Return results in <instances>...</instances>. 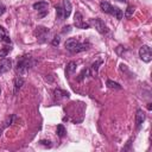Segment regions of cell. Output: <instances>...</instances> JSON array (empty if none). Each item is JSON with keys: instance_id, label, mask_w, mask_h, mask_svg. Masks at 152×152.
I'll list each match as a JSON object with an SVG mask.
<instances>
[{"instance_id": "cell-1", "label": "cell", "mask_w": 152, "mask_h": 152, "mask_svg": "<svg viewBox=\"0 0 152 152\" xmlns=\"http://www.w3.org/2000/svg\"><path fill=\"white\" fill-rule=\"evenodd\" d=\"M36 64V61L32 58L31 55H24L21 57L18 58V62H17V72L20 75V76H25L28 70Z\"/></svg>"}, {"instance_id": "cell-2", "label": "cell", "mask_w": 152, "mask_h": 152, "mask_svg": "<svg viewBox=\"0 0 152 152\" xmlns=\"http://www.w3.org/2000/svg\"><path fill=\"white\" fill-rule=\"evenodd\" d=\"M100 8L102 10V12L115 17L118 20H121L122 19V15H124L122 11L119 7H116V6H112L108 1H101L100 2Z\"/></svg>"}, {"instance_id": "cell-3", "label": "cell", "mask_w": 152, "mask_h": 152, "mask_svg": "<svg viewBox=\"0 0 152 152\" xmlns=\"http://www.w3.org/2000/svg\"><path fill=\"white\" fill-rule=\"evenodd\" d=\"M89 25H93V26L96 28V31H97L99 33H101V34H107V33L109 32L107 25H106L104 21L101 20L100 18H93V19H90V20H89Z\"/></svg>"}, {"instance_id": "cell-4", "label": "cell", "mask_w": 152, "mask_h": 152, "mask_svg": "<svg viewBox=\"0 0 152 152\" xmlns=\"http://www.w3.org/2000/svg\"><path fill=\"white\" fill-rule=\"evenodd\" d=\"M139 57L142 62L145 63H150L151 59H152V51H151V48L148 45H142L140 49H139Z\"/></svg>"}, {"instance_id": "cell-5", "label": "cell", "mask_w": 152, "mask_h": 152, "mask_svg": "<svg viewBox=\"0 0 152 152\" xmlns=\"http://www.w3.org/2000/svg\"><path fill=\"white\" fill-rule=\"evenodd\" d=\"M48 7H49V4L46 1H38L33 4V8L39 12V18H43L48 14Z\"/></svg>"}, {"instance_id": "cell-6", "label": "cell", "mask_w": 152, "mask_h": 152, "mask_svg": "<svg viewBox=\"0 0 152 152\" xmlns=\"http://www.w3.org/2000/svg\"><path fill=\"white\" fill-rule=\"evenodd\" d=\"M74 25L77 27V28H89L90 27V25H89V23H84L83 21V17H82V14L77 11L76 13H75V15H74Z\"/></svg>"}, {"instance_id": "cell-7", "label": "cell", "mask_w": 152, "mask_h": 152, "mask_svg": "<svg viewBox=\"0 0 152 152\" xmlns=\"http://www.w3.org/2000/svg\"><path fill=\"white\" fill-rule=\"evenodd\" d=\"M145 119H146L145 112L142 109H138L137 113H135V127H137V129H140L141 128Z\"/></svg>"}, {"instance_id": "cell-8", "label": "cell", "mask_w": 152, "mask_h": 152, "mask_svg": "<svg viewBox=\"0 0 152 152\" xmlns=\"http://www.w3.org/2000/svg\"><path fill=\"white\" fill-rule=\"evenodd\" d=\"M11 69H12V61L10 58L4 57L2 59H0V75L10 71Z\"/></svg>"}, {"instance_id": "cell-9", "label": "cell", "mask_w": 152, "mask_h": 152, "mask_svg": "<svg viewBox=\"0 0 152 152\" xmlns=\"http://www.w3.org/2000/svg\"><path fill=\"white\" fill-rule=\"evenodd\" d=\"M24 82H25V81H24V77H23V76L18 75V76L14 77V81H13V94H14V95L20 90V88L23 87Z\"/></svg>"}, {"instance_id": "cell-10", "label": "cell", "mask_w": 152, "mask_h": 152, "mask_svg": "<svg viewBox=\"0 0 152 152\" xmlns=\"http://www.w3.org/2000/svg\"><path fill=\"white\" fill-rule=\"evenodd\" d=\"M90 48V44L89 43H77L76 44V46L70 51L71 53H78V52H82V51H86V50H88Z\"/></svg>"}, {"instance_id": "cell-11", "label": "cell", "mask_w": 152, "mask_h": 152, "mask_svg": "<svg viewBox=\"0 0 152 152\" xmlns=\"http://www.w3.org/2000/svg\"><path fill=\"white\" fill-rule=\"evenodd\" d=\"M62 7H63V11H64V19H65V18H68L70 15L71 10H72V5H71L70 0H63Z\"/></svg>"}, {"instance_id": "cell-12", "label": "cell", "mask_w": 152, "mask_h": 152, "mask_svg": "<svg viewBox=\"0 0 152 152\" xmlns=\"http://www.w3.org/2000/svg\"><path fill=\"white\" fill-rule=\"evenodd\" d=\"M76 68H77V64L76 62H69L66 64V68H65V76L66 77H70V75H72L75 71H76Z\"/></svg>"}, {"instance_id": "cell-13", "label": "cell", "mask_w": 152, "mask_h": 152, "mask_svg": "<svg viewBox=\"0 0 152 152\" xmlns=\"http://www.w3.org/2000/svg\"><path fill=\"white\" fill-rule=\"evenodd\" d=\"M53 94H55V97H56L57 101L61 100V99H69V96H70V94H69L68 91L62 90V89H59V88H57V89L53 91Z\"/></svg>"}, {"instance_id": "cell-14", "label": "cell", "mask_w": 152, "mask_h": 152, "mask_svg": "<svg viewBox=\"0 0 152 152\" xmlns=\"http://www.w3.org/2000/svg\"><path fill=\"white\" fill-rule=\"evenodd\" d=\"M0 42L11 44V38L7 34V31H6V28L4 26H0Z\"/></svg>"}, {"instance_id": "cell-15", "label": "cell", "mask_w": 152, "mask_h": 152, "mask_svg": "<svg viewBox=\"0 0 152 152\" xmlns=\"http://www.w3.org/2000/svg\"><path fill=\"white\" fill-rule=\"evenodd\" d=\"M77 43H78V39H77V38H68V39L65 40V43H64V46H65V49H66L68 51H71V50L76 46Z\"/></svg>"}, {"instance_id": "cell-16", "label": "cell", "mask_w": 152, "mask_h": 152, "mask_svg": "<svg viewBox=\"0 0 152 152\" xmlns=\"http://www.w3.org/2000/svg\"><path fill=\"white\" fill-rule=\"evenodd\" d=\"M48 33H49V28L43 27V26H38L37 30L34 31V34H36L38 38H45Z\"/></svg>"}, {"instance_id": "cell-17", "label": "cell", "mask_w": 152, "mask_h": 152, "mask_svg": "<svg viewBox=\"0 0 152 152\" xmlns=\"http://www.w3.org/2000/svg\"><path fill=\"white\" fill-rule=\"evenodd\" d=\"M106 84H107V87H108L109 89H114V90H120V89L122 88L118 82H114V81H112V80H107Z\"/></svg>"}, {"instance_id": "cell-18", "label": "cell", "mask_w": 152, "mask_h": 152, "mask_svg": "<svg viewBox=\"0 0 152 152\" xmlns=\"http://www.w3.org/2000/svg\"><path fill=\"white\" fill-rule=\"evenodd\" d=\"M101 64H102V61H96L95 63H93L91 66H90V69H89L90 75H95L97 72V70H99V65H101Z\"/></svg>"}, {"instance_id": "cell-19", "label": "cell", "mask_w": 152, "mask_h": 152, "mask_svg": "<svg viewBox=\"0 0 152 152\" xmlns=\"http://www.w3.org/2000/svg\"><path fill=\"white\" fill-rule=\"evenodd\" d=\"M11 51H12V46H11V45H7V46L1 48V49H0V57H1V58L6 57Z\"/></svg>"}, {"instance_id": "cell-20", "label": "cell", "mask_w": 152, "mask_h": 152, "mask_svg": "<svg viewBox=\"0 0 152 152\" xmlns=\"http://www.w3.org/2000/svg\"><path fill=\"white\" fill-rule=\"evenodd\" d=\"M56 17L58 20H63L64 19V11L62 6H56Z\"/></svg>"}, {"instance_id": "cell-21", "label": "cell", "mask_w": 152, "mask_h": 152, "mask_svg": "<svg viewBox=\"0 0 152 152\" xmlns=\"http://www.w3.org/2000/svg\"><path fill=\"white\" fill-rule=\"evenodd\" d=\"M56 132H57V135H58L59 138H63V137L66 134V129L64 128V126H63L62 124H59V125L57 126V131H56Z\"/></svg>"}, {"instance_id": "cell-22", "label": "cell", "mask_w": 152, "mask_h": 152, "mask_svg": "<svg viewBox=\"0 0 152 152\" xmlns=\"http://www.w3.org/2000/svg\"><path fill=\"white\" fill-rule=\"evenodd\" d=\"M134 10H135V7H134V6H127V8H126V12H125V17H126L127 19H129V18L133 15V13H134Z\"/></svg>"}, {"instance_id": "cell-23", "label": "cell", "mask_w": 152, "mask_h": 152, "mask_svg": "<svg viewBox=\"0 0 152 152\" xmlns=\"http://www.w3.org/2000/svg\"><path fill=\"white\" fill-rule=\"evenodd\" d=\"M90 75V71H89V69H83L82 71H81V74L78 75V77H77V81H82L84 77H87V76H89Z\"/></svg>"}, {"instance_id": "cell-24", "label": "cell", "mask_w": 152, "mask_h": 152, "mask_svg": "<svg viewBox=\"0 0 152 152\" xmlns=\"http://www.w3.org/2000/svg\"><path fill=\"white\" fill-rule=\"evenodd\" d=\"M39 145L40 146H44V147H49V148L52 146L51 141H49V140H39Z\"/></svg>"}, {"instance_id": "cell-25", "label": "cell", "mask_w": 152, "mask_h": 152, "mask_svg": "<svg viewBox=\"0 0 152 152\" xmlns=\"http://www.w3.org/2000/svg\"><path fill=\"white\" fill-rule=\"evenodd\" d=\"M59 42H61L59 36H55V37H53V39H52V42H51V44H52L53 46H56V45H58V44H59Z\"/></svg>"}, {"instance_id": "cell-26", "label": "cell", "mask_w": 152, "mask_h": 152, "mask_svg": "<svg viewBox=\"0 0 152 152\" xmlns=\"http://www.w3.org/2000/svg\"><path fill=\"white\" fill-rule=\"evenodd\" d=\"M70 31H71V26L68 25V26H64V27H63V31H62V32H63V33H68V32H70Z\"/></svg>"}, {"instance_id": "cell-27", "label": "cell", "mask_w": 152, "mask_h": 152, "mask_svg": "<svg viewBox=\"0 0 152 152\" xmlns=\"http://www.w3.org/2000/svg\"><path fill=\"white\" fill-rule=\"evenodd\" d=\"M6 12V7L4 5H0V15H2Z\"/></svg>"}, {"instance_id": "cell-28", "label": "cell", "mask_w": 152, "mask_h": 152, "mask_svg": "<svg viewBox=\"0 0 152 152\" xmlns=\"http://www.w3.org/2000/svg\"><path fill=\"white\" fill-rule=\"evenodd\" d=\"M1 133H2V129H0V135H1Z\"/></svg>"}, {"instance_id": "cell-29", "label": "cell", "mask_w": 152, "mask_h": 152, "mask_svg": "<svg viewBox=\"0 0 152 152\" xmlns=\"http://www.w3.org/2000/svg\"><path fill=\"white\" fill-rule=\"evenodd\" d=\"M0 93H1V89H0Z\"/></svg>"}, {"instance_id": "cell-30", "label": "cell", "mask_w": 152, "mask_h": 152, "mask_svg": "<svg viewBox=\"0 0 152 152\" xmlns=\"http://www.w3.org/2000/svg\"><path fill=\"white\" fill-rule=\"evenodd\" d=\"M120 1H124V0H120Z\"/></svg>"}]
</instances>
